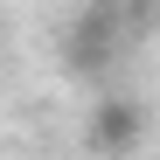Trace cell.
<instances>
[{
    "label": "cell",
    "mask_w": 160,
    "mask_h": 160,
    "mask_svg": "<svg viewBox=\"0 0 160 160\" xmlns=\"http://www.w3.org/2000/svg\"><path fill=\"white\" fill-rule=\"evenodd\" d=\"M146 132H153V118H146L139 98H104V104H91V118H84V146L98 160H132L146 146Z\"/></svg>",
    "instance_id": "6da1fadb"
},
{
    "label": "cell",
    "mask_w": 160,
    "mask_h": 160,
    "mask_svg": "<svg viewBox=\"0 0 160 160\" xmlns=\"http://www.w3.org/2000/svg\"><path fill=\"white\" fill-rule=\"evenodd\" d=\"M112 28H118V14L112 7H91V14H77V28H70V49H77V63H104V49H112Z\"/></svg>",
    "instance_id": "7a4b0ae2"
}]
</instances>
